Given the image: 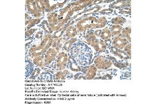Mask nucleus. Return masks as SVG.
<instances>
[{"label":"nucleus","mask_w":156,"mask_h":104,"mask_svg":"<svg viewBox=\"0 0 156 104\" xmlns=\"http://www.w3.org/2000/svg\"><path fill=\"white\" fill-rule=\"evenodd\" d=\"M98 19L94 17H88L84 18L77 23V27L79 31H85L88 28L97 29L99 28L98 25Z\"/></svg>","instance_id":"nucleus-1"},{"label":"nucleus","mask_w":156,"mask_h":104,"mask_svg":"<svg viewBox=\"0 0 156 104\" xmlns=\"http://www.w3.org/2000/svg\"><path fill=\"white\" fill-rule=\"evenodd\" d=\"M95 67L99 69H107L112 65V62L103 56H100L95 59Z\"/></svg>","instance_id":"nucleus-2"},{"label":"nucleus","mask_w":156,"mask_h":104,"mask_svg":"<svg viewBox=\"0 0 156 104\" xmlns=\"http://www.w3.org/2000/svg\"><path fill=\"white\" fill-rule=\"evenodd\" d=\"M129 43V41L122 33L115 36L113 42V46L114 47L122 50Z\"/></svg>","instance_id":"nucleus-3"},{"label":"nucleus","mask_w":156,"mask_h":104,"mask_svg":"<svg viewBox=\"0 0 156 104\" xmlns=\"http://www.w3.org/2000/svg\"><path fill=\"white\" fill-rule=\"evenodd\" d=\"M26 6L30 14L33 15L36 18H39L41 17L42 13L38 11L37 9L36 1H27Z\"/></svg>","instance_id":"nucleus-4"},{"label":"nucleus","mask_w":156,"mask_h":104,"mask_svg":"<svg viewBox=\"0 0 156 104\" xmlns=\"http://www.w3.org/2000/svg\"><path fill=\"white\" fill-rule=\"evenodd\" d=\"M68 61V55L65 52L59 53L57 58V67L60 71H63L66 69V65Z\"/></svg>","instance_id":"nucleus-5"},{"label":"nucleus","mask_w":156,"mask_h":104,"mask_svg":"<svg viewBox=\"0 0 156 104\" xmlns=\"http://www.w3.org/2000/svg\"><path fill=\"white\" fill-rule=\"evenodd\" d=\"M58 52L54 48H50L45 53V65H48L54 60L55 57L56 56Z\"/></svg>","instance_id":"nucleus-6"},{"label":"nucleus","mask_w":156,"mask_h":104,"mask_svg":"<svg viewBox=\"0 0 156 104\" xmlns=\"http://www.w3.org/2000/svg\"><path fill=\"white\" fill-rule=\"evenodd\" d=\"M91 45L94 48L96 52L100 53L103 52L107 48V45H106L105 42L102 39L100 40L96 39L94 42Z\"/></svg>","instance_id":"nucleus-7"},{"label":"nucleus","mask_w":156,"mask_h":104,"mask_svg":"<svg viewBox=\"0 0 156 104\" xmlns=\"http://www.w3.org/2000/svg\"><path fill=\"white\" fill-rule=\"evenodd\" d=\"M48 18L50 27L54 31L55 28L57 24L58 23V15L55 12L50 13V14H48Z\"/></svg>","instance_id":"nucleus-8"},{"label":"nucleus","mask_w":156,"mask_h":104,"mask_svg":"<svg viewBox=\"0 0 156 104\" xmlns=\"http://www.w3.org/2000/svg\"><path fill=\"white\" fill-rule=\"evenodd\" d=\"M111 51L113 54L119 57L122 59L127 60V59H129V58H130V57L129 56V55H128L126 52H125L124 51H122V50L115 48L113 46L111 48Z\"/></svg>","instance_id":"nucleus-9"},{"label":"nucleus","mask_w":156,"mask_h":104,"mask_svg":"<svg viewBox=\"0 0 156 104\" xmlns=\"http://www.w3.org/2000/svg\"><path fill=\"white\" fill-rule=\"evenodd\" d=\"M97 72V68L94 65H91L86 69L84 73H85L86 79H92L96 76Z\"/></svg>","instance_id":"nucleus-10"},{"label":"nucleus","mask_w":156,"mask_h":104,"mask_svg":"<svg viewBox=\"0 0 156 104\" xmlns=\"http://www.w3.org/2000/svg\"><path fill=\"white\" fill-rule=\"evenodd\" d=\"M78 30L74 26H69L67 29L66 30V36L69 38H73L75 37L77 33Z\"/></svg>","instance_id":"nucleus-11"},{"label":"nucleus","mask_w":156,"mask_h":104,"mask_svg":"<svg viewBox=\"0 0 156 104\" xmlns=\"http://www.w3.org/2000/svg\"><path fill=\"white\" fill-rule=\"evenodd\" d=\"M41 19L37 18V19H30L28 21H26V31L29 30L31 28L33 27L34 26L38 24V23L40 22Z\"/></svg>","instance_id":"nucleus-12"},{"label":"nucleus","mask_w":156,"mask_h":104,"mask_svg":"<svg viewBox=\"0 0 156 104\" xmlns=\"http://www.w3.org/2000/svg\"><path fill=\"white\" fill-rule=\"evenodd\" d=\"M123 28L120 25H114L110 28V31L113 36H118L122 32Z\"/></svg>","instance_id":"nucleus-13"},{"label":"nucleus","mask_w":156,"mask_h":104,"mask_svg":"<svg viewBox=\"0 0 156 104\" xmlns=\"http://www.w3.org/2000/svg\"><path fill=\"white\" fill-rule=\"evenodd\" d=\"M33 63L34 64L38 67H44L45 65V57L44 56L41 55L40 56L36 57L33 59Z\"/></svg>","instance_id":"nucleus-14"},{"label":"nucleus","mask_w":156,"mask_h":104,"mask_svg":"<svg viewBox=\"0 0 156 104\" xmlns=\"http://www.w3.org/2000/svg\"><path fill=\"white\" fill-rule=\"evenodd\" d=\"M111 32L110 30L108 28H105L102 31L101 34L100 38H101L102 40H107L109 39H110L111 38Z\"/></svg>","instance_id":"nucleus-15"},{"label":"nucleus","mask_w":156,"mask_h":104,"mask_svg":"<svg viewBox=\"0 0 156 104\" xmlns=\"http://www.w3.org/2000/svg\"><path fill=\"white\" fill-rule=\"evenodd\" d=\"M40 26L42 27L43 29L45 31L46 33H48V34H52L53 32V30L52 29L51 27H50L49 24L48 23V21H44L42 23H41V25Z\"/></svg>","instance_id":"nucleus-16"},{"label":"nucleus","mask_w":156,"mask_h":104,"mask_svg":"<svg viewBox=\"0 0 156 104\" xmlns=\"http://www.w3.org/2000/svg\"><path fill=\"white\" fill-rule=\"evenodd\" d=\"M86 36L87 42L90 45H92L94 42L95 40L96 39V37L95 36L94 33H93V32L90 31L87 32Z\"/></svg>","instance_id":"nucleus-17"},{"label":"nucleus","mask_w":156,"mask_h":104,"mask_svg":"<svg viewBox=\"0 0 156 104\" xmlns=\"http://www.w3.org/2000/svg\"><path fill=\"white\" fill-rule=\"evenodd\" d=\"M131 28L130 27H127L123 29L122 31V34L125 37L129 42H131Z\"/></svg>","instance_id":"nucleus-18"},{"label":"nucleus","mask_w":156,"mask_h":104,"mask_svg":"<svg viewBox=\"0 0 156 104\" xmlns=\"http://www.w3.org/2000/svg\"><path fill=\"white\" fill-rule=\"evenodd\" d=\"M76 40H77V38H71V40H67L66 42H65V44H64V45H63L64 50H66L67 52H69V49L71 48V46L73 45V43L75 42Z\"/></svg>","instance_id":"nucleus-19"},{"label":"nucleus","mask_w":156,"mask_h":104,"mask_svg":"<svg viewBox=\"0 0 156 104\" xmlns=\"http://www.w3.org/2000/svg\"><path fill=\"white\" fill-rule=\"evenodd\" d=\"M36 7L38 10V11L40 13H42L44 11H45V6L44 4L43 1H36Z\"/></svg>","instance_id":"nucleus-20"},{"label":"nucleus","mask_w":156,"mask_h":104,"mask_svg":"<svg viewBox=\"0 0 156 104\" xmlns=\"http://www.w3.org/2000/svg\"><path fill=\"white\" fill-rule=\"evenodd\" d=\"M126 22V19L122 17H117L115 18H113L111 21V23L115 25H120Z\"/></svg>","instance_id":"nucleus-21"},{"label":"nucleus","mask_w":156,"mask_h":104,"mask_svg":"<svg viewBox=\"0 0 156 104\" xmlns=\"http://www.w3.org/2000/svg\"><path fill=\"white\" fill-rule=\"evenodd\" d=\"M69 61V63H70V69L74 71H80L81 69L79 67V66L77 65L76 62L74 61H73V63L71 61Z\"/></svg>","instance_id":"nucleus-22"},{"label":"nucleus","mask_w":156,"mask_h":104,"mask_svg":"<svg viewBox=\"0 0 156 104\" xmlns=\"http://www.w3.org/2000/svg\"><path fill=\"white\" fill-rule=\"evenodd\" d=\"M68 74H70V73L68 70H65L63 72H59L57 73L56 75L57 79H65V77Z\"/></svg>","instance_id":"nucleus-23"},{"label":"nucleus","mask_w":156,"mask_h":104,"mask_svg":"<svg viewBox=\"0 0 156 104\" xmlns=\"http://www.w3.org/2000/svg\"><path fill=\"white\" fill-rule=\"evenodd\" d=\"M124 48H125V52H127V54L131 58V43L128 44Z\"/></svg>","instance_id":"nucleus-24"},{"label":"nucleus","mask_w":156,"mask_h":104,"mask_svg":"<svg viewBox=\"0 0 156 104\" xmlns=\"http://www.w3.org/2000/svg\"><path fill=\"white\" fill-rule=\"evenodd\" d=\"M40 73V69L39 68H36L34 70V72L32 73L31 79L35 78L36 77H38V76L39 75Z\"/></svg>","instance_id":"nucleus-25"},{"label":"nucleus","mask_w":156,"mask_h":104,"mask_svg":"<svg viewBox=\"0 0 156 104\" xmlns=\"http://www.w3.org/2000/svg\"><path fill=\"white\" fill-rule=\"evenodd\" d=\"M36 30V29H31L28 30L26 31V36H31L32 34L34 33L35 31Z\"/></svg>","instance_id":"nucleus-26"},{"label":"nucleus","mask_w":156,"mask_h":104,"mask_svg":"<svg viewBox=\"0 0 156 104\" xmlns=\"http://www.w3.org/2000/svg\"><path fill=\"white\" fill-rule=\"evenodd\" d=\"M42 36H43V32L42 31L38 32L36 33V38H38V39L42 38Z\"/></svg>","instance_id":"nucleus-27"},{"label":"nucleus","mask_w":156,"mask_h":104,"mask_svg":"<svg viewBox=\"0 0 156 104\" xmlns=\"http://www.w3.org/2000/svg\"><path fill=\"white\" fill-rule=\"evenodd\" d=\"M101 33H102V30H97L94 32V34H95V36L100 38V34H101Z\"/></svg>","instance_id":"nucleus-28"}]
</instances>
